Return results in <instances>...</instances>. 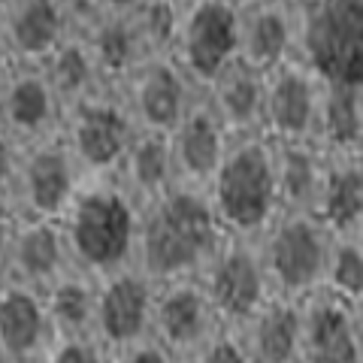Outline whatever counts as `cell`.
Segmentation results:
<instances>
[{
  "label": "cell",
  "instance_id": "obj_23",
  "mask_svg": "<svg viewBox=\"0 0 363 363\" xmlns=\"http://www.w3.org/2000/svg\"><path fill=\"white\" fill-rule=\"evenodd\" d=\"M203 321H206V297L188 285L173 288L161 300V309H157V324H161V330L169 342L194 339L200 333Z\"/></svg>",
  "mask_w": 363,
  "mask_h": 363
},
{
  "label": "cell",
  "instance_id": "obj_20",
  "mask_svg": "<svg viewBox=\"0 0 363 363\" xmlns=\"http://www.w3.org/2000/svg\"><path fill=\"white\" fill-rule=\"evenodd\" d=\"M52 109H55V91L49 79L40 73L18 76L6 91V118L13 124V130L37 133L52 118Z\"/></svg>",
  "mask_w": 363,
  "mask_h": 363
},
{
  "label": "cell",
  "instance_id": "obj_30",
  "mask_svg": "<svg viewBox=\"0 0 363 363\" xmlns=\"http://www.w3.org/2000/svg\"><path fill=\"white\" fill-rule=\"evenodd\" d=\"M330 279L336 291L348 300H360L363 294V257H360V245L357 242H345L339 245L333 257H330Z\"/></svg>",
  "mask_w": 363,
  "mask_h": 363
},
{
  "label": "cell",
  "instance_id": "obj_28",
  "mask_svg": "<svg viewBox=\"0 0 363 363\" xmlns=\"http://www.w3.org/2000/svg\"><path fill=\"white\" fill-rule=\"evenodd\" d=\"M179 13H182V0H143L133 9L130 18L136 30H140V40L145 49L167 52L176 43Z\"/></svg>",
  "mask_w": 363,
  "mask_h": 363
},
{
  "label": "cell",
  "instance_id": "obj_39",
  "mask_svg": "<svg viewBox=\"0 0 363 363\" xmlns=\"http://www.w3.org/2000/svg\"><path fill=\"white\" fill-rule=\"evenodd\" d=\"M13 4H16V0H0V16H4V13H6V9H9V6H13Z\"/></svg>",
  "mask_w": 363,
  "mask_h": 363
},
{
  "label": "cell",
  "instance_id": "obj_15",
  "mask_svg": "<svg viewBox=\"0 0 363 363\" xmlns=\"http://www.w3.org/2000/svg\"><path fill=\"white\" fill-rule=\"evenodd\" d=\"M149 285L140 276H118L112 279L104 297L97 303L100 327L109 339L116 342H128L145 327L149 318Z\"/></svg>",
  "mask_w": 363,
  "mask_h": 363
},
{
  "label": "cell",
  "instance_id": "obj_41",
  "mask_svg": "<svg viewBox=\"0 0 363 363\" xmlns=\"http://www.w3.org/2000/svg\"><path fill=\"white\" fill-rule=\"evenodd\" d=\"M182 4H185V0H182Z\"/></svg>",
  "mask_w": 363,
  "mask_h": 363
},
{
  "label": "cell",
  "instance_id": "obj_26",
  "mask_svg": "<svg viewBox=\"0 0 363 363\" xmlns=\"http://www.w3.org/2000/svg\"><path fill=\"white\" fill-rule=\"evenodd\" d=\"M124 157L130 164L133 182L145 191H161L164 182L169 179V169H173V149H169V140L161 130L133 140Z\"/></svg>",
  "mask_w": 363,
  "mask_h": 363
},
{
  "label": "cell",
  "instance_id": "obj_7",
  "mask_svg": "<svg viewBox=\"0 0 363 363\" xmlns=\"http://www.w3.org/2000/svg\"><path fill=\"white\" fill-rule=\"evenodd\" d=\"M297 43L291 0H257L240 6V55L236 58L260 73H272L288 64V55Z\"/></svg>",
  "mask_w": 363,
  "mask_h": 363
},
{
  "label": "cell",
  "instance_id": "obj_13",
  "mask_svg": "<svg viewBox=\"0 0 363 363\" xmlns=\"http://www.w3.org/2000/svg\"><path fill=\"white\" fill-rule=\"evenodd\" d=\"M85 45L94 67L104 73H124L145 49L130 13H104L94 6H91V30Z\"/></svg>",
  "mask_w": 363,
  "mask_h": 363
},
{
  "label": "cell",
  "instance_id": "obj_32",
  "mask_svg": "<svg viewBox=\"0 0 363 363\" xmlns=\"http://www.w3.org/2000/svg\"><path fill=\"white\" fill-rule=\"evenodd\" d=\"M13 179V145H9V136L0 130V191L9 185Z\"/></svg>",
  "mask_w": 363,
  "mask_h": 363
},
{
  "label": "cell",
  "instance_id": "obj_21",
  "mask_svg": "<svg viewBox=\"0 0 363 363\" xmlns=\"http://www.w3.org/2000/svg\"><path fill=\"white\" fill-rule=\"evenodd\" d=\"M43 309L28 291H6L0 297V342L9 351H28L40 339Z\"/></svg>",
  "mask_w": 363,
  "mask_h": 363
},
{
  "label": "cell",
  "instance_id": "obj_40",
  "mask_svg": "<svg viewBox=\"0 0 363 363\" xmlns=\"http://www.w3.org/2000/svg\"><path fill=\"white\" fill-rule=\"evenodd\" d=\"M230 4H236V6H248V4H257V0H230Z\"/></svg>",
  "mask_w": 363,
  "mask_h": 363
},
{
  "label": "cell",
  "instance_id": "obj_8",
  "mask_svg": "<svg viewBox=\"0 0 363 363\" xmlns=\"http://www.w3.org/2000/svg\"><path fill=\"white\" fill-rule=\"evenodd\" d=\"M269 269L281 288L303 291L327 269V242L321 227L309 218H291L269 240Z\"/></svg>",
  "mask_w": 363,
  "mask_h": 363
},
{
  "label": "cell",
  "instance_id": "obj_22",
  "mask_svg": "<svg viewBox=\"0 0 363 363\" xmlns=\"http://www.w3.org/2000/svg\"><path fill=\"white\" fill-rule=\"evenodd\" d=\"M94 61H91V52L82 40L67 37L58 49L49 55V85L55 94L61 97H79L88 88L91 76H94Z\"/></svg>",
  "mask_w": 363,
  "mask_h": 363
},
{
  "label": "cell",
  "instance_id": "obj_4",
  "mask_svg": "<svg viewBox=\"0 0 363 363\" xmlns=\"http://www.w3.org/2000/svg\"><path fill=\"white\" fill-rule=\"evenodd\" d=\"M173 45L191 73L212 82L240 55V6L230 0H185Z\"/></svg>",
  "mask_w": 363,
  "mask_h": 363
},
{
  "label": "cell",
  "instance_id": "obj_10",
  "mask_svg": "<svg viewBox=\"0 0 363 363\" xmlns=\"http://www.w3.org/2000/svg\"><path fill=\"white\" fill-rule=\"evenodd\" d=\"M133 143V130L128 116L112 104H82L73 124L76 155L88 167L106 169L128 155Z\"/></svg>",
  "mask_w": 363,
  "mask_h": 363
},
{
  "label": "cell",
  "instance_id": "obj_12",
  "mask_svg": "<svg viewBox=\"0 0 363 363\" xmlns=\"http://www.w3.org/2000/svg\"><path fill=\"white\" fill-rule=\"evenodd\" d=\"M173 130H176V143H169L173 161L197 179L212 176L224 157V136L218 116L212 109L182 112Z\"/></svg>",
  "mask_w": 363,
  "mask_h": 363
},
{
  "label": "cell",
  "instance_id": "obj_2",
  "mask_svg": "<svg viewBox=\"0 0 363 363\" xmlns=\"http://www.w3.org/2000/svg\"><path fill=\"white\" fill-rule=\"evenodd\" d=\"M140 245L152 276H179L218 248V218L194 191H173L157 200L145 218Z\"/></svg>",
  "mask_w": 363,
  "mask_h": 363
},
{
  "label": "cell",
  "instance_id": "obj_19",
  "mask_svg": "<svg viewBox=\"0 0 363 363\" xmlns=\"http://www.w3.org/2000/svg\"><path fill=\"white\" fill-rule=\"evenodd\" d=\"M363 215V173L360 164L333 169L321 185V218L339 233L357 230Z\"/></svg>",
  "mask_w": 363,
  "mask_h": 363
},
{
  "label": "cell",
  "instance_id": "obj_1",
  "mask_svg": "<svg viewBox=\"0 0 363 363\" xmlns=\"http://www.w3.org/2000/svg\"><path fill=\"white\" fill-rule=\"evenodd\" d=\"M306 67L324 85H363V0H291Z\"/></svg>",
  "mask_w": 363,
  "mask_h": 363
},
{
  "label": "cell",
  "instance_id": "obj_29",
  "mask_svg": "<svg viewBox=\"0 0 363 363\" xmlns=\"http://www.w3.org/2000/svg\"><path fill=\"white\" fill-rule=\"evenodd\" d=\"M300 336V315L291 306H272L260 318L257 327V351L267 363H285L291 357Z\"/></svg>",
  "mask_w": 363,
  "mask_h": 363
},
{
  "label": "cell",
  "instance_id": "obj_24",
  "mask_svg": "<svg viewBox=\"0 0 363 363\" xmlns=\"http://www.w3.org/2000/svg\"><path fill=\"white\" fill-rule=\"evenodd\" d=\"M13 257L30 279H52L61 267V236L52 224H33L18 233Z\"/></svg>",
  "mask_w": 363,
  "mask_h": 363
},
{
  "label": "cell",
  "instance_id": "obj_35",
  "mask_svg": "<svg viewBox=\"0 0 363 363\" xmlns=\"http://www.w3.org/2000/svg\"><path fill=\"white\" fill-rule=\"evenodd\" d=\"M94 9H104V13H133L143 0H88Z\"/></svg>",
  "mask_w": 363,
  "mask_h": 363
},
{
  "label": "cell",
  "instance_id": "obj_25",
  "mask_svg": "<svg viewBox=\"0 0 363 363\" xmlns=\"http://www.w3.org/2000/svg\"><path fill=\"white\" fill-rule=\"evenodd\" d=\"M324 130L330 143L351 149L360 143V85H327L324 97Z\"/></svg>",
  "mask_w": 363,
  "mask_h": 363
},
{
  "label": "cell",
  "instance_id": "obj_37",
  "mask_svg": "<svg viewBox=\"0 0 363 363\" xmlns=\"http://www.w3.org/2000/svg\"><path fill=\"white\" fill-rule=\"evenodd\" d=\"M128 363H164V357L157 354V351H143V354H136V357L128 360Z\"/></svg>",
  "mask_w": 363,
  "mask_h": 363
},
{
  "label": "cell",
  "instance_id": "obj_34",
  "mask_svg": "<svg viewBox=\"0 0 363 363\" xmlns=\"http://www.w3.org/2000/svg\"><path fill=\"white\" fill-rule=\"evenodd\" d=\"M206 363H245V360H242L240 351H236V345H230V342H218V345L212 348V354H209Z\"/></svg>",
  "mask_w": 363,
  "mask_h": 363
},
{
  "label": "cell",
  "instance_id": "obj_27",
  "mask_svg": "<svg viewBox=\"0 0 363 363\" xmlns=\"http://www.w3.org/2000/svg\"><path fill=\"white\" fill-rule=\"evenodd\" d=\"M276 188L279 200L288 203H309L315 191H321V176L309 149L303 145H288L276 161Z\"/></svg>",
  "mask_w": 363,
  "mask_h": 363
},
{
  "label": "cell",
  "instance_id": "obj_11",
  "mask_svg": "<svg viewBox=\"0 0 363 363\" xmlns=\"http://www.w3.org/2000/svg\"><path fill=\"white\" fill-rule=\"evenodd\" d=\"M264 297V269L248 248H230L215 260L209 279V300L224 315H252Z\"/></svg>",
  "mask_w": 363,
  "mask_h": 363
},
{
  "label": "cell",
  "instance_id": "obj_6",
  "mask_svg": "<svg viewBox=\"0 0 363 363\" xmlns=\"http://www.w3.org/2000/svg\"><path fill=\"white\" fill-rule=\"evenodd\" d=\"M85 0H16L0 16L9 52L43 61L70 37V25Z\"/></svg>",
  "mask_w": 363,
  "mask_h": 363
},
{
  "label": "cell",
  "instance_id": "obj_31",
  "mask_svg": "<svg viewBox=\"0 0 363 363\" xmlns=\"http://www.w3.org/2000/svg\"><path fill=\"white\" fill-rule=\"evenodd\" d=\"M52 312L67 327L85 324L88 315H91V294H88V288L79 285V281H61V285L52 291Z\"/></svg>",
  "mask_w": 363,
  "mask_h": 363
},
{
  "label": "cell",
  "instance_id": "obj_36",
  "mask_svg": "<svg viewBox=\"0 0 363 363\" xmlns=\"http://www.w3.org/2000/svg\"><path fill=\"white\" fill-rule=\"evenodd\" d=\"M6 255H9V227L0 218V267L6 264Z\"/></svg>",
  "mask_w": 363,
  "mask_h": 363
},
{
  "label": "cell",
  "instance_id": "obj_5",
  "mask_svg": "<svg viewBox=\"0 0 363 363\" xmlns=\"http://www.w3.org/2000/svg\"><path fill=\"white\" fill-rule=\"evenodd\" d=\"M136 218L130 203L118 191H88L73 203L70 242L82 264L94 269H112L130 255Z\"/></svg>",
  "mask_w": 363,
  "mask_h": 363
},
{
  "label": "cell",
  "instance_id": "obj_9",
  "mask_svg": "<svg viewBox=\"0 0 363 363\" xmlns=\"http://www.w3.org/2000/svg\"><path fill=\"white\" fill-rule=\"evenodd\" d=\"M264 112L285 140H303L318 116L315 85L300 67L281 64L264 79Z\"/></svg>",
  "mask_w": 363,
  "mask_h": 363
},
{
  "label": "cell",
  "instance_id": "obj_33",
  "mask_svg": "<svg viewBox=\"0 0 363 363\" xmlns=\"http://www.w3.org/2000/svg\"><path fill=\"white\" fill-rule=\"evenodd\" d=\"M55 363H97V357H94V351L85 345H67Z\"/></svg>",
  "mask_w": 363,
  "mask_h": 363
},
{
  "label": "cell",
  "instance_id": "obj_14",
  "mask_svg": "<svg viewBox=\"0 0 363 363\" xmlns=\"http://www.w3.org/2000/svg\"><path fill=\"white\" fill-rule=\"evenodd\" d=\"M136 109L152 130H173L185 112V85L173 64L155 61L143 70L136 88Z\"/></svg>",
  "mask_w": 363,
  "mask_h": 363
},
{
  "label": "cell",
  "instance_id": "obj_18",
  "mask_svg": "<svg viewBox=\"0 0 363 363\" xmlns=\"http://www.w3.org/2000/svg\"><path fill=\"white\" fill-rule=\"evenodd\" d=\"M264 79L267 73L255 70L240 58L212 79L215 104L230 124H248L257 118V112H264Z\"/></svg>",
  "mask_w": 363,
  "mask_h": 363
},
{
  "label": "cell",
  "instance_id": "obj_3",
  "mask_svg": "<svg viewBox=\"0 0 363 363\" xmlns=\"http://www.w3.org/2000/svg\"><path fill=\"white\" fill-rule=\"evenodd\" d=\"M279 203L276 157L264 143H242L215 169V218L233 230H257Z\"/></svg>",
  "mask_w": 363,
  "mask_h": 363
},
{
  "label": "cell",
  "instance_id": "obj_17",
  "mask_svg": "<svg viewBox=\"0 0 363 363\" xmlns=\"http://www.w3.org/2000/svg\"><path fill=\"white\" fill-rule=\"evenodd\" d=\"M312 363H360L351 315L342 303H321L309 315Z\"/></svg>",
  "mask_w": 363,
  "mask_h": 363
},
{
  "label": "cell",
  "instance_id": "obj_38",
  "mask_svg": "<svg viewBox=\"0 0 363 363\" xmlns=\"http://www.w3.org/2000/svg\"><path fill=\"white\" fill-rule=\"evenodd\" d=\"M6 55H9V43L4 37V28H0V76H4V67H6Z\"/></svg>",
  "mask_w": 363,
  "mask_h": 363
},
{
  "label": "cell",
  "instance_id": "obj_16",
  "mask_svg": "<svg viewBox=\"0 0 363 363\" xmlns=\"http://www.w3.org/2000/svg\"><path fill=\"white\" fill-rule=\"evenodd\" d=\"M25 194L33 212L55 215L73 194V167L61 149H37L25 164Z\"/></svg>",
  "mask_w": 363,
  "mask_h": 363
}]
</instances>
